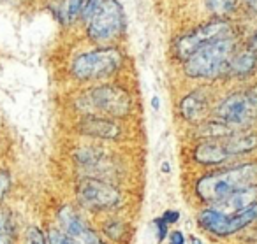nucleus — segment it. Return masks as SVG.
Here are the masks:
<instances>
[{
	"mask_svg": "<svg viewBox=\"0 0 257 244\" xmlns=\"http://www.w3.org/2000/svg\"><path fill=\"white\" fill-rule=\"evenodd\" d=\"M257 219V202L250 204L248 207L241 209V211L231 212V214H224L217 207H208L197 214V223L203 226L204 230L215 233L218 237L231 235V233L238 232V230L245 228L246 225L253 223Z\"/></svg>",
	"mask_w": 257,
	"mask_h": 244,
	"instance_id": "9d476101",
	"label": "nucleus"
},
{
	"mask_svg": "<svg viewBox=\"0 0 257 244\" xmlns=\"http://www.w3.org/2000/svg\"><path fill=\"white\" fill-rule=\"evenodd\" d=\"M58 221H60L64 232L74 240V244H106L99 237V233L93 228H90L88 223L69 205L60 209Z\"/></svg>",
	"mask_w": 257,
	"mask_h": 244,
	"instance_id": "4468645a",
	"label": "nucleus"
},
{
	"mask_svg": "<svg viewBox=\"0 0 257 244\" xmlns=\"http://www.w3.org/2000/svg\"><path fill=\"white\" fill-rule=\"evenodd\" d=\"M257 74V53L245 44H239L232 53L224 81H246Z\"/></svg>",
	"mask_w": 257,
	"mask_h": 244,
	"instance_id": "2eb2a0df",
	"label": "nucleus"
},
{
	"mask_svg": "<svg viewBox=\"0 0 257 244\" xmlns=\"http://www.w3.org/2000/svg\"><path fill=\"white\" fill-rule=\"evenodd\" d=\"M190 240H192V244H203L197 237H190Z\"/></svg>",
	"mask_w": 257,
	"mask_h": 244,
	"instance_id": "c756f323",
	"label": "nucleus"
},
{
	"mask_svg": "<svg viewBox=\"0 0 257 244\" xmlns=\"http://www.w3.org/2000/svg\"><path fill=\"white\" fill-rule=\"evenodd\" d=\"M211 116L239 130L250 128L257 120V85L229 92L217 102Z\"/></svg>",
	"mask_w": 257,
	"mask_h": 244,
	"instance_id": "6e6552de",
	"label": "nucleus"
},
{
	"mask_svg": "<svg viewBox=\"0 0 257 244\" xmlns=\"http://www.w3.org/2000/svg\"><path fill=\"white\" fill-rule=\"evenodd\" d=\"M250 184H257V162H243L204 174L196 181L194 191L199 200L215 205Z\"/></svg>",
	"mask_w": 257,
	"mask_h": 244,
	"instance_id": "423d86ee",
	"label": "nucleus"
},
{
	"mask_svg": "<svg viewBox=\"0 0 257 244\" xmlns=\"http://www.w3.org/2000/svg\"><path fill=\"white\" fill-rule=\"evenodd\" d=\"M76 198L88 211H109L121 202V191L111 181L83 176L76 184Z\"/></svg>",
	"mask_w": 257,
	"mask_h": 244,
	"instance_id": "1a4fd4ad",
	"label": "nucleus"
},
{
	"mask_svg": "<svg viewBox=\"0 0 257 244\" xmlns=\"http://www.w3.org/2000/svg\"><path fill=\"white\" fill-rule=\"evenodd\" d=\"M100 4H102V0H85V2H83V9H81V16H79L78 29L90 18V16L93 15V13L97 11V8H99ZM78 29H76V30H78Z\"/></svg>",
	"mask_w": 257,
	"mask_h": 244,
	"instance_id": "aec40b11",
	"label": "nucleus"
},
{
	"mask_svg": "<svg viewBox=\"0 0 257 244\" xmlns=\"http://www.w3.org/2000/svg\"><path fill=\"white\" fill-rule=\"evenodd\" d=\"M246 32H248V23L241 22V20H196L192 25L178 30L169 39L168 57L175 65H180L189 57H192L199 48L206 46L213 41L232 36L245 37Z\"/></svg>",
	"mask_w": 257,
	"mask_h": 244,
	"instance_id": "f03ea898",
	"label": "nucleus"
},
{
	"mask_svg": "<svg viewBox=\"0 0 257 244\" xmlns=\"http://www.w3.org/2000/svg\"><path fill=\"white\" fill-rule=\"evenodd\" d=\"M27 244H48L46 242V237H44V233L41 232L37 226H30L29 230H27V239H25Z\"/></svg>",
	"mask_w": 257,
	"mask_h": 244,
	"instance_id": "4be33fe9",
	"label": "nucleus"
},
{
	"mask_svg": "<svg viewBox=\"0 0 257 244\" xmlns=\"http://www.w3.org/2000/svg\"><path fill=\"white\" fill-rule=\"evenodd\" d=\"M245 37L232 36L213 41L199 48L192 57L178 65L180 74L189 81L197 83H224L227 65L232 53L243 44Z\"/></svg>",
	"mask_w": 257,
	"mask_h": 244,
	"instance_id": "20e7f679",
	"label": "nucleus"
},
{
	"mask_svg": "<svg viewBox=\"0 0 257 244\" xmlns=\"http://www.w3.org/2000/svg\"><path fill=\"white\" fill-rule=\"evenodd\" d=\"M211 100H213V88L211 83H203L196 88L183 93L178 100V114L183 121L190 125H199L211 116Z\"/></svg>",
	"mask_w": 257,
	"mask_h": 244,
	"instance_id": "f8f14e48",
	"label": "nucleus"
},
{
	"mask_svg": "<svg viewBox=\"0 0 257 244\" xmlns=\"http://www.w3.org/2000/svg\"><path fill=\"white\" fill-rule=\"evenodd\" d=\"M78 32L83 43L92 46L125 44L128 39V18L121 0H102Z\"/></svg>",
	"mask_w": 257,
	"mask_h": 244,
	"instance_id": "39448f33",
	"label": "nucleus"
},
{
	"mask_svg": "<svg viewBox=\"0 0 257 244\" xmlns=\"http://www.w3.org/2000/svg\"><path fill=\"white\" fill-rule=\"evenodd\" d=\"M155 226H157V239L159 240H164L166 235H168V223L162 219V216L155 219Z\"/></svg>",
	"mask_w": 257,
	"mask_h": 244,
	"instance_id": "393cba45",
	"label": "nucleus"
},
{
	"mask_svg": "<svg viewBox=\"0 0 257 244\" xmlns=\"http://www.w3.org/2000/svg\"><path fill=\"white\" fill-rule=\"evenodd\" d=\"M152 107H154L155 111H159V107H161V100H159L157 95L152 97Z\"/></svg>",
	"mask_w": 257,
	"mask_h": 244,
	"instance_id": "cd10ccee",
	"label": "nucleus"
},
{
	"mask_svg": "<svg viewBox=\"0 0 257 244\" xmlns=\"http://www.w3.org/2000/svg\"><path fill=\"white\" fill-rule=\"evenodd\" d=\"M253 202H257V184H250V186L236 191L231 197L224 198L222 202L215 204L213 207H217L218 211L224 212V214H231V212L241 211V209L248 207Z\"/></svg>",
	"mask_w": 257,
	"mask_h": 244,
	"instance_id": "f3484780",
	"label": "nucleus"
},
{
	"mask_svg": "<svg viewBox=\"0 0 257 244\" xmlns=\"http://www.w3.org/2000/svg\"><path fill=\"white\" fill-rule=\"evenodd\" d=\"M180 218V212L175 211V209H169V211H166L164 214H162V219H164L168 225H171V223H176Z\"/></svg>",
	"mask_w": 257,
	"mask_h": 244,
	"instance_id": "a878e982",
	"label": "nucleus"
},
{
	"mask_svg": "<svg viewBox=\"0 0 257 244\" xmlns=\"http://www.w3.org/2000/svg\"><path fill=\"white\" fill-rule=\"evenodd\" d=\"M72 109L79 116H106L125 120L134 111V95L120 79L86 85L72 97Z\"/></svg>",
	"mask_w": 257,
	"mask_h": 244,
	"instance_id": "7ed1b4c3",
	"label": "nucleus"
},
{
	"mask_svg": "<svg viewBox=\"0 0 257 244\" xmlns=\"http://www.w3.org/2000/svg\"><path fill=\"white\" fill-rule=\"evenodd\" d=\"M241 20L257 22V0H241Z\"/></svg>",
	"mask_w": 257,
	"mask_h": 244,
	"instance_id": "6ab92c4d",
	"label": "nucleus"
},
{
	"mask_svg": "<svg viewBox=\"0 0 257 244\" xmlns=\"http://www.w3.org/2000/svg\"><path fill=\"white\" fill-rule=\"evenodd\" d=\"M74 130L83 137L95 141L116 142L123 137V127L120 125V120L106 116H79Z\"/></svg>",
	"mask_w": 257,
	"mask_h": 244,
	"instance_id": "ddd939ff",
	"label": "nucleus"
},
{
	"mask_svg": "<svg viewBox=\"0 0 257 244\" xmlns=\"http://www.w3.org/2000/svg\"><path fill=\"white\" fill-rule=\"evenodd\" d=\"M257 149V132L250 128L236 130L217 139H203L196 144L192 158L203 167H220L238 156L248 155Z\"/></svg>",
	"mask_w": 257,
	"mask_h": 244,
	"instance_id": "0eeeda50",
	"label": "nucleus"
},
{
	"mask_svg": "<svg viewBox=\"0 0 257 244\" xmlns=\"http://www.w3.org/2000/svg\"><path fill=\"white\" fill-rule=\"evenodd\" d=\"M131 65L125 44L114 46H92L86 44L69 55L65 74L78 86L113 81L127 74Z\"/></svg>",
	"mask_w": 257,
	"mask_h": 244,
	"instance_id": "f257e3e1",
	"label": "nucleus"
},
{
	"mask_svg": "<svg viewBox=\"0 0 257 244\" xmlns=\"http://www.w3.org/2000/svg\"><path fill=\"white\" fill-rule=\"evenodd\" d=\"M197 6L203 15L201 20H241V0H197Z\"/></svg>",
	"mask_w": 257,
	"mask_h": 244,
	"instance_id": "dca6fc26",
	"label": "nucleus"
},
{
	"mask_svg": "<svg viewBox=\"0 0 257 244\" xmlns=\"http://www.w3.org/2000/svg\"><path fill=\"white\" fill-rule=\"evenodd\" d=\"M0 244H13V218L9 209L0 205Z\"/></svg>",
	"mask_w": 257,
	"mask_h": 244,
	"instance_id": "a211bd4d",
	"label": "nucleus"
},
{
	"mask_svg": "<svg viewBox=\"0 0 257 244\" xmlns=\"http://www.w3.org/2000/svg\"><path fill=\"white\" fill-rule=\"evenodd\" d=\"M72 160L85 176L99 177V179L114 181V177L118 176V170H120L114 155H111L109 151L95 144H86L74 149Z\"/></svg>",
	"mask_w": 257,
	"mask_h": 244,
	"instance_id": "9b49d317",
	"label": "nucleus"
},
{
	"mask_svg": "<svg viewBox=\"0 0 257 244\" xmlns=\"http://www.w3.org/2000/svg\"><path fill=\"white\" fill-rule=\"evenodd\" d=\"M162 172H164V174H169V172H171V165H169V162H164V163H162Z\"/></svg>",
	"mask_w": 257,
	"mask_h": 244,
	"instance_id": "c85d7f7f",
	"label": "nucleus"
},
{
	"mask_svg": "<svg viewBox=\"0 0 257 244\" xmlns=\"http://www.w3.org/2000/svg\"><path fill=\"white\" fill-rule=\"evenodd\" d=\"M48 240H50V244H74V240H72L67 233L62 232V230H57V228L50 230Z\"/></svg>",
	"mask_w": 257,
	"mask_h": 244,
	"instance_id": "5701e85b",
	"label": "nucleus"
},
{
	"mask_svg": "<svg viewBox=\"0 0 257 244\" xmlns=\"http://www.w3.org/2000/svg\"><path fill=\"white\" fill-rule=\"evenodd\" d=\"M11 184H13V177H11L9 169H6V167H0V202L4 200L6 195L9 193V190H11Z\"/></svg>",
	"mask_w": 257,
	"mask_h": 244,
	"instance_id": "412c9836",
	"label": "nucleus"
},
{
	"mask_svg": "<svg viewBox=\"0 0 257 244\" xmlns=\"http://www.w3.org/2000/svg\"><path fill=\"white\" fill-rule=\"evenodd\" d=\"M243 44H245V46H248L250 50L257 53V22H255V25H253L252 29H248V32H246Z\"/></svg>",
	"mask_w": 257,
	"mask_h": 244,
	"instance_id": "b1692460",
	"label": "nucleus"
},
{
	"mask_svg": "<svg viewBox=\"0 0 257 244\" xmlns=\"http://www.w3.org/2000/svg\"><path fill=\"white\" fill-rule=\"evenodd\" d=\"M169 244H185V237H183L182 232H173L171 237H169Z\"/></svg>",
	"mask_w": 257,
	"mask_h": 244,
	"instance_id": "bb28decb",
	"label": "nucleus"
}]
</instances>
